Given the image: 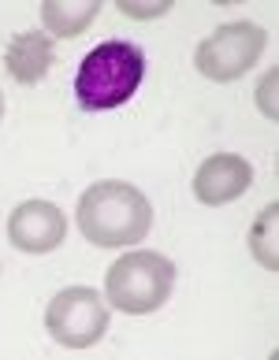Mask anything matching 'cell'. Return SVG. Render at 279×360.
<instances>
[{
	"label": "cell",
	"instance_id": "9c48e42d",
	"mask_svg": "<svg viewBox=\"0 0 279 360\" xmlns=\"http://www.w3.org/2000/svg\"><path fill=\"white\" fill-rule=\"evenodd\" d=\"M97 11H101V0H82V4H75V0H45L42 4L45 34L60 37V41L78 37L93 19H97Z\"/></svg>",
	"mask_w": 279,
	"mask_h": 360
},
{
	"label": "cell",
	"instance_id": "4fadbf2b",
	"mask_svg": "<svg viewBox=\"0 0 279 360\" xmlns=\"http://www.w3.org/2000/svg\"><path fill=\"white\" fill-rule=\"evenodd\" d=\"M0 115H4V93H0Z\"/></svg>",
	"mask_w": 279,
	"mask_h": 360
},
{
	"label": "cell",
	"instance_id": "7c38bea8",
	"mask_svg": "<svg viewBox=\"0 0 279 360\" xmlns=\"http://www.w3.org/2000/svg\"><path fill=\"white\" fill-rule=\"evenodd\" d=\"M272 86H275V75H268L264 78V89H261V101H264V115H275V108H272Z\"/></svg>",
	"mask_w": 279,
	"mask_h": 360
},
{
	"label": "cell",
	"instance_id": "277c9868",
	"mask_svg": "<svg viewBox=\"0 0 279 360\" xmlns=\"http://www.w3.org/2000/svg\"><path fill=\"white\" fill-rule=\"evenodd\" d=\"M268 45V34L257 22H223L216 26L194 52V63L209 82H235L257 68L261 52Z\"/></svg>",
	"mask_w": 279,
	"mask_h": 360
},
{
	"label": "cell",
	"instance_id": "ba28073f",
	"mask_svg": "<svg viewBox=\"0 0 279 360\" xmlns=\"http://www.w3.org/2000/svg\"><path fill=\"white\" fill-rule=\"evenodd\" d=\"M56 63V45L45 30H23L11 34L4 49V71L16 78L19 86H37Z\"/></svg>",
	"mask_w": 279,
	"mask_h": 360
},
{
	"label": "cell",
	"instance_id": "6da1fadb",
	"mask_svg": "<svg viewBox=\"0 0 279 360\" xmlns=\"http://www.w3.org/2000/svg\"><path fill=\"white\" fill-rule=\"evenodd\" d=\"M78 234L97 249H127L138 245L153 226V205L138 186L104 179L93 182L78 197Z\"/></svg>",
	"mask_w": 279,
	"mask_h": 360
},
{
	"label": "cell",
	"instance_id": "52a82bcc",
	"mask_svg": "<svg viewBox=\"0 0 279 360\" xmlns=\"http://www.w3.org/2000/svg\"><path fill=\"white\" fill-rule=\"evenodd\" d=\"M249 186H254V164L235 153H212L194 171V197L209 208L238 201Z\"/></svg>",
	"mask_w": 279,
	"mask_h": 360
},
{
	"label": "cell",
	"instance_id": "8992f818",
	"mask_svg": "<svg viewBox=\"0 0 279 360\" xmlns=\"http://www.w3.org/2000/svg\"><path fill=\"white\" fill-rule=\"evenodd\" d=\"M63 234H68V216L52 201H23L11 208L8 216V242L19 252H52L60 249Z\"/></svg>",
	"mask_w": 279,
	"mask_h": 360
},
{
	"label": "cell",
	"instance_id": "8fae6325",
	"mask_svg": "<svg viewBox=\"0 0 279 360\" xmlns=\"http://www.w3.org/2000/svg\"><path fill=\"white\" fill-rule=\"evenodd\" d=\"M119 11L130 19H156V15H168L171 11V0H145V4H138V0H119Z\"/></svg>",
	"mask_w": 279,
	"mask_h": 360
},
{
	"label": "cell",
	"instance_id": "30bf717a",
	"mask_svg": "<svg viewBox=\"0 0 279 360\" xmlns=\"http://www.w3.org/2000/svg\"><path fill=\"white\" fill-rule=\"evenodd\" d=\"M275 226H279V205H268L254 219V226H249V257H254L264 271H275L279 268V257H275Z\"/></svg>",
	"mask_w": 279,
	"mask_h": 360
},
{
	"label": "cell",
	"instance_id": "3957f363",
	"mask_svg": "<svg viewBox=\"0 0 279 360\" xmlns=\"http://www.w3.org/2000/svg\"><path fill=\"white\" fill-rule=\"evenodd\" d=\"M175 290V264L156 249H130L104 271V304L127 316H149Z\"/></svg>",
	"mask_w": 279,
	"mask_h": 360
},
{
	"label": "cell",
	"instance_id": "5b68a950",
	"mask_svg": "<svg viewBox=\"0 0 279 360\" xmlns=\"http://www.w3.org/2000/svg\"><path fill=\"white\" fill-rule=\"evenodd\" d=\"M45 330L63 349H89L108 335V304L93 286H68L49 301Z\"/></svg>",
	"mask_w": 279,
	"mask_h": 360
},
{
	"label": "cell",
	"instance_id": "7a4b0ae2",
	"mask_svg": "<svg viewBox=\"0 0 279 360\" xmlns=\"http://www.w3.org/2000/svg\"><path fill=\"white\" fill-rule=\"evenodd\" d=\"M145 78V56L130 41H101L86 52L75 75V101L86 112H112L138 93Z\"/></svg>",
	"mask_w": 279,
	"mask_h": 360
}]
</instances>
